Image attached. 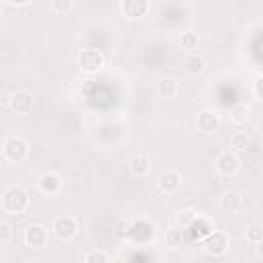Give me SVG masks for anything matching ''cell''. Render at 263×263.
<instances>
[{
	"label": "cell",
	"instance_id": "cell-16",
	"mask_svg": "<svg viewBox=\"0 0 263 263\" xmlns=\"http://www.w3.org/2000/svg\"><path fill=\"white\" fill-rule=\"evenodd\" d=\"M181 68H183L185 74H189V76H197V74L203 72L205 62H203L201 55H197L195 51H191V53H185V55L181 58Z\"/></svg>",
	"mask_w": 263,
	"mask_h": 263
},
{
	"label": "cell",
	"instance_id": "cell-17",
	"mask_svg": "<svg viewBox=\"0 0 263 263\" xmlns=\"http://www.w3.org/2000/svg\"><path fill=\"white\" fill-rule=\"evenodd\" d=\"M150 168H152V158L148 154L138 152L129 158V171L134 177H146L150 173Z\"/></svg>",
	"mask_w": 263,
	"mask_h": 263
},
{
	"label": "cell",
	"instance_id": "cell-28",
	"mask_svg": "<svg viewBox=\"0 0 263 263\" xmlns=\"http://www.w3.org/2000/svg\"><path fill=\"white\" fill-rule=\"evenodd\" d=\"M261 84H263V78H261V76H257V78L253 80V92H255V99H263Z\"/></svg>",
	"mask_w": 263,
	"mask_h": 263
},
{
	"label": "cell",
	"instance_id": "cell-12",
	"mask_svg": "<svg viewBox=\"0 0 263 263\" xmlns=\"http://www.w3.org/2000/svg\"><path fill=\"white\" fill-rule=\"evenodd\" d=\"M156 187L164 193V195H173L179 191L181 187V173L175 168H164L158 177H156Z\"/></svg>",
	"mask_w": 263,
	"mask_h": 263
},
{
	"label": "cell",
	"instance_id": "cell-27",
	"mask_svg": "<svg viewBox=\"0 0 263 263\" xmlns=\"http://www.w3.org/2000/svg\"><path fill=\"white\" fill-rule=\"evenodd\" d=\"M12 238V226L6 220H0V245H6Z\"/></svg>",
	"mask_w": 263,
	"mask_h": 263
},
{
	"label": "cell",
	"instance_id": "cell-7",
	"mask_svg": "<svg viewBox=\"0 0 263 263\" xmlns=\"http://www.w3.org/2000/svg\"><path fill=\"white\" fill-rule=\"evenodd\" d=\"M222 119H220V113L212 107H203L199 113H197V119H195V125H197V132L210 136V134H216L218 127H220Z\"/></svg>",
	"mask_w": 263,
	"mask_h": 263
},
{
	"label": "cell",
	"instance_id": "cell-25",
	"mask_svg": "<svg viewBox=\"0 0 263 263\" xmlns=\"http://www.w3.org/2000/svg\"><path fill=\"white\" fill-rule=\"evenodd\" d=\"M82 261H84V263H109V255H107L105 251H99V249H95V251H88V253H84Z\"/></svg>",
	"mask_w": 263,
	"mask_h": 263
},
{
	"label": "cell",
	"instance_id": "cell-3",
	"mask_svg": "<svg viewBox=\"0 0 263 263\" xmlns=\"http://www.w3.org/2000/svg\"><path fill=\"white\" fill-rule=\"evenodd\" d=\"M228 249H230V238H228L226 232H220V230L210 232L201 240V251L208 257H222V255L228 253Z\"/></svg>",
	"mask_w": 263,
	"mask_h": 263
},
{
	"label": "cell",
	"instance_id": "cell-18",
	"mask_svg": "<svg viewBox=\"0 0 263 263\" xmlns=\"http://www.w3.org/2000/svg\"><path fill=\"white\" fill-rule=\"evenodd\" d=\"M179 80L177 78H173V76H162V78H158V82H156V92L162 97V99H175L177 95H179Z\"/></svg>",
	"mask_w": 263,
	"mask_h": 263
},
{
	"label": "cell",
	"instance_id": "cell-22",
	"mask_svg": "<svg viewBox=\"0 0 263 263\" xmlns=\"http://www.w3.org/2000/svg\"><path fill=\"white\" fill-rule=\"evenodd\" d=\"M183 230L181 228H171V230H166V234H164V242H166V247H173V249H177V247H181L183 245Z\"/></svg>",
	"mask_w": 263,
	"mask_h": 263
},
{
	"label": "cell",
	"instance_id": "cell-8",
	"mask_svg": "<svg viewBox=\"0 0 263 263\" xmlns=\"http://www.w3.org/2000/svg\"><path fill=\"white\" fill-rule=\"evenodd\" d=\"M35 107V99L27 90H14L8 95V109L16 115H29Z\"/></svg>",
	"mask_w": 263,
	"mask_h": 263
},
{
	"label": "cell",
	"instance_id": "cell-10",
	"mask_svg": "<svg viewBox=\"0 0 263 263\" xmlns=\"http://www.w3.org/2000/svg\"><path fill=\"white\" fill-rule=\"evenodd\" d=\"M216 171L222 177H234L240 171V158H238V154L236 152H230V150L218 154V158H216Z\"/></svg>",
	"mask_w": 263,
	"mask_h": 263
},
{
	"label": "cell",
	"instance_id": "cell-23",
	"mask_svg": "<svg viewBox=\"0 0 263 263\" xmlns=\"http://www.w3.org/2000/svg\"><path fill=\"white\" fill-rule=\"evenodd\" d=\"M247 242H251V245H261L263 242V226H259V224H253V226H249L247 228Z\"/></svg>",
	"mask_w": 263,
	"mask_h": 263
},
{
	"label": "cell",
	"instance_id": "cell-9",
	"mask_svg": "<svg viewBox=\"0 0 263 263\" xmlns=\"http://www.w3.org/2000/svg\"><path fill=\"white\" fill-rule=\"evenodd\" d=\"M119 10L127 21H140L150 12V0H121Z\"/></svg>",
	"mask_w": 263,
	"mask_h": 263
},
{
	"label": "cell",
	"instance_id": "cell-19",
	"mask_svg": "<svg viewBox=\"0 0 263 263\" xmlns=\"http://www.w3.org/2000/svg\"><path fill=\"white\" fill-rule=\"evenodd\" d=\"M228 121L232 125H245L249 121V105L247 103H236L232 109H230V115H228Z\"/></svg>",
	"mask_w": 263,
	"mask_h": 263
},
{
	"label": "cell",
	"instance_id": "cell-6",
	"mask_svg": "<svg viewBox=\"0 0 263 263\" xmlns=\"http://www.w3.org/2000/svg\"><path fill=\"white\" fill-rule=\"evenodd\" d=\"M49 240V230L43 224H29L23 230V242L29 249H43Z\"/></svg>",
	"mask_w": 263,
	"mask_h": 263
},
{
	"label": "cell",
	"instance_id": "cell-11",
	"mask_svg": "<svg viewBox=\"0 0 263 263\" xmlns=\"http://www.w3.org/2000/svg\"><path fill=\"white\" fill-rule=\"evenodd\" d=\"M154 224L152 222H146V220H136V222H132L129 226H127V238H132V240H136V242H140V245H144V242H148V240H152L154 238Z\"/></svg>",
	"mask_w": 263,
	"mask_h": 263
},
{
	"label": "cell",
	"instance_id": "cell-4",
	"mask_svg": "<svg viewBox=\"0 0 263 263\" xmlns=\"http://www.w3.org/2000/svg\"><path fill=\"white\" fill-rule=\"evenodd\" d=\"M78 230H80V224L74 216H58L51 222V234L62 242L72 240L78 234Z\"/></svg>",
	"mask_w": 263,
	"mask_h": 263
},
{
	"label": "cell",
	"instance_id": "cell-14",
	"mask_svg": "<svg viewBox=\"0 0 263 263\" xmlns=\"http://www.w3.org/2000/svg\"><path fill=\"white\" fill-rule=\"evenodd\" d=\"M242 208H245V199L238 191H226L220 197V210L224 216H236L242 212Z\"/></svg>",
	"mask_w": 263,
	"mask_h": 263
},
{
	"label": "cell",
	"instance_id": "cell-15",
	"mask_svg": "<svg viewBox=\"0 0 263 263\" xmlns=\"http://www.w3.org/2000/svg\"><path fill=\"white\" fill-rule=\"evenodd\" d=\"M37 187H39V191H41L43 195H55V193L62 191L64 181H62V177H60L58 173L47 171V173H43V175L37 179Z\"/></svg>",
	"mask_w": 263,
	"mask_h": 263
},
{
	"label": "cell",
	"instance_id": "cell-20",
	"mask_svg": "<svg viewBox=\"0 0 263 263\" xmlns=\"http://www.w3.org/2000/svg\"><path fill=\"white\" fill-rule=\"evenodd\" d=\"M179 45L185 53H191L199 47V35L195 31H183L181 37H179Z\"/></svg>",
	"mask_w": 263,
	"mask_h": 263
},
{
	"label": "cell",
	"instance_id": "cell-13",
	"mask_svg": "<svg viewBox=\"0 0 263 263\" xmlns=\"http://www.w3.org/2000/svg\"><path fill=\"white\" fill-rule=\"evenodd\" d=\"M187 232H189V236H191V240H195V242H201L210 232H214L216 230V226H214V222L212 220H208V218H203V216H195V220L185 228Z\"/></svg>",
	"mask_w": 263,
	"mask_h": 263
},
{
	"label": "cell",
	"instance_id": "cell-29",
	"mask_svg": "<svg viewBox=\"0 0 263 263\" xmlns=\"http://www.w3.org/2000/svg\"><path fill=\"white\" fill-rule=\"evenodd\" d=\"M8 6H27L31 0H4Z\"/></svg>",
	"mask_w": 263,
	"mask_h": 263
},
{
	"label": "cell",
	"instance_id": "cell-24",
	"mask_svg": "<svg viewBox=\"0 0 263 263\" xmlns=\"http://www.w3.org/2000/svg\"><path fill=\"white\" fill-rule=\"evenodd\" d=\"M195 216H197V212L195 210H181V212H177V224H179V228L181 230H185L193 220H195Z\"/></svg>",
	"mask_w": 263,
	"mask_h": 263
},
{
	"label": "cell",
	"instance_id": "cell-21",
	"mask_svg": "<svg viewBox=\"0 0 263 263\" xmlns=\"http://www.w3.org/2000/svg\"><path fill=\"white\" fill-rule=\"evenodd\" d=\"M249 144H251V138H249L247 132H236V134H232V138H230V148H232V152H242V150L249 148Z\"/></svg>",
	"mask_w": 263,
	"mask_h": 263
},
{
	"label": "cell",
	"instance_id": "cell-26",
	"mask_svg": "<svg viewBox=\"0 0 263 263\" xmlns=\"http://www.w3.org/2000/svg\"><path fill=\"white\" fill-rule=\"evenodd\" d=\"M74 6V0H51V10L55 14H68Z\"/></svg>",
	"mask_w": 263,
	"mask_h": 263
},
{
	"label": "cell",
	"instance_id": "cell-2",
	"mask_svg": "<svg viewBox=\"0 0 263 263\" xmlns=\"http://www.w3.org/2000/svg\"><path fill=\"white\" fill-rule=\"evenodd\" d=\"M2 156L4 160L12 162V164H18L23 162L27 156H29V142L21 136H10L2 142Z\"/></svg>",
	"mask_w": 263,
	"mask_h": 263
},
{
	"label": "cell",
	"instance_id": "cell-5",
	"mask_svg": "<svg viewBox=\"0 0 263 263\" xmlns=\"http://www.w3.org/2000/svg\"><path fill=\"white\" fill-rule=\"evenodd\" d=\"M78 68L84 74H97L105 68V55L95 47H84L78 53Z\"/></svg>",
	"mask_w": 263,
	"mask_h": 263
},
{
	"label": "cell",
	"instance_id": "cell-1",
	"mask_svg": "<svg viewBox=\"0 0 263 263\" xmlns=\"http://www.w3.org/2000/svg\"><path fill=\"white\" fill-rule=\"evenodd\" d=\"M31 205V197L25 187L21 185H10L2 193V210L6 214H25Z\"/></svg>",
	"mask_w": 263,
	"mask_h": 263
}]
</instances>
